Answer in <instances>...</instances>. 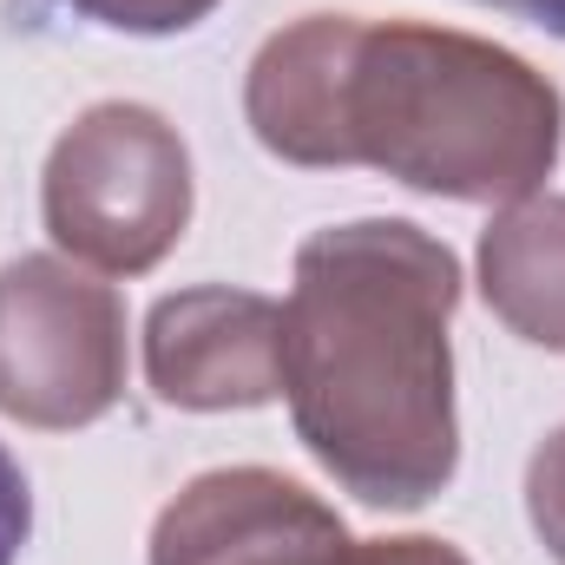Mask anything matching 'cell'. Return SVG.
I'll return each mask as SVG.
<instances>
[{
  "instance_id": "obj_5",
  "label": "cell",
  "mask_w": 565,
  "mask_h": 565,
  "mask_svg": "<svg viewBox=\"0 0 565 565\" xmlns=\"http://www.w3.org/2000/svg\"><path fill=\"white\" fill-rule=\"evenodd\" d=\"M151 565H467L440 540H349L342 520L270 467L191 480L151 533Z\"/></svg>"
},
{
  "instance_id": "obj_6",
  "label": "cell",
  "mask_w": 565,
  "mask_h": 565,
  "mask_svg": "<svg viewBox=\"0 0 565 565\" xmlns=\"http://www.w3.org/2000/svg\"><path fill=\"white\" fill-rule=\"evenodd\" d=\"M145 375L171 408H264L282 395V309L250 289H184L145 322Z\"/></svg>"
},
{
  "instance_id": "obj_10",
  "label": "cell",
  "mask_w": 565,
  "mask_h": 565,
  "mask_svg": "<svg viewBox=\"0 0 565 565\" xmlns=\"http://www.w3.org/2000/svg\"><path fill=\"white\" fill-rule=\"evenodd\" d=\"M26 533H33V500H26V473H20V467L7 460V447H0V565L20 559Z\"/></svg>"
},
{
  "instance_id": "obj_8",
  "label": "cell",
  "mask_w": 565,
  "mask_h": 565,
  "mask_svg": "<svg viewBox=\"0 0 565 565\" xmlns=\"http://www.w3.org/2000/svg\"><path fill=\"white\" fill-rule=\"evenodd\" d=\"M66 7L99 20V26H119V33H184L217 0H66Z\"/></svg>"
},
{
  "instance_id": "obj_1",
  "label": "cell",
  "mask_w": 565,
  "mask_h": 565,
  "mask_svg": "<svg viewBox=\"0 0 565 565\" xmlns=\"http://www.w3.org/2000/svg\"><path fill=\"white\" fill-rule=\"evenodd\" d=\"M244 113L282 164H369L460 204H513L559 164L565 106L520 53L415 20L309 13L250 60Z\"/></svg>"
},
{
  "instance_id": "obj_2",
  "label": "cell",
  "mask_w": 565,
  "mask_h": 565,
  "mask_svg": "<svg viewBox=\"0 0 565 565\" xmlns=\"http://www.w3.org/2000/svg\"><path fill=\"white\" fill-rule=\"evenodd\" d=\"M460 264L402 217L316 231L282 302V395L302 447L362 507H427L460 460L447 316Z\"/></svg>"
},
{
  "instance_id": "obj_3",
  "label": "cell",
  "mask_w": 565,
  "mask_h": 565,
  "mask_svg": "<svg viewBox=\"0 0 565 565\" xmlns=\"http://www.w3.org/2000/svg\"><path fill=\"white\" fill-rule=\"evenodd\" d=\"M191 217V158L184 139L151 113L106 99L73 119L46 158V231L93 270L139 277Z\"/></svg>"
},
{
  "instance_id": "obj_9",
  "label": "cell",
  "mask_w": 565,
  "mask_h": 565,
  "mask_svg": "<svg viewBox=\"0 0 565 565\" xmlns=\"http://www.w3.org/2000/svg\"><path fill=\"white\" fill-rule=\"evenodd\" d=\"M526 507H533L540 540H546L553 559L565 565V427L533 454V467H526Z\"/></svg>"
},
{
  "instance_id": "obj_7",
  "label": "cell",
  "mask_w": 565,
  "mask_h": 565,
  "mask_svg": "<svg viewBox=\"0 0 565 565\" xmlns=\"http://www.w3.org/2000/svg\"><path fill=\"white\" fill-rule=\"evenodd\" d=\"M480 282L513 335L565 349V198H520L493 217L480 237Z\"/></svg>"
},
{
  "instance_id": "obj_4",
  "label": "cell",
  "mask_w": 565,
  "mask_h": 565,
  "mask_svg": "<svg viewBox=\"0 0 565 565\" xmlns=\"http://www.w3.org/2000/svg\"><path fill=\"white\" fill-rule=\"evenodd\" d=\"M126 388V302L60 257L0 270V408L26 427H86Z\"/></svg>"
},
{
  "instance_id": "obj_11",
  "label": "cell",
  "mask_w": 565,
  "mask_h": 565,
  "mask_svg": "<svg viewBox=\"0 0 565 565\" xmlns=\"http://www.w3.org/2000/svg\"><path fill=\"white\" fill-rule=\"evenodd\" d=\"M487 7H500L513 20H533V26H546V33L565 40V0H487Z\"/></svg>"
}]
</instances>
